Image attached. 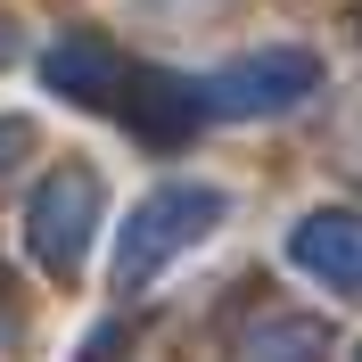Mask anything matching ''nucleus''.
Instances as JSON below:
<instances>
[{
	"mask_svg": "<svg viewBox=\"0 0 362 362\" xmlns=\"http://www.w3.org/2000/svg\"><path fill=\"white\" fill-rule=\"evenodd\" d=\"M223 214H230V198L214 189V181H165V189H148V198L132 206V223H124V247H115V288L124 296L148 288L173 255L206 247Z\"/></svg>",
	"mask_w": 362,
	"mask_h": 362,
	"instance_id": "f257e3e1",
	"label": "nucleus"
},
{
	"mask_svg": "<svg viewBox=\"0 0 362 362\" xmlns=\"http://www.w3.org/2000/svg\"><path fill=\"white\" fill-rule=\"evenodd\" d=\"M99 214H107L99 173H90V165H58V173L33 189V206H25V247H33V264H42L49 280H74L83 255H90V239H99Z\"/></svg>",
	"mask_w": 362,
	"mask_h": 362,
	"instance_id": "f03ea898",
	"label": "nucleus"
},
{
	"mask_svg": "<svg viewBox=\"0 0 362 362\" xmlns=\"http://www.w3.org/2000/svg\"><path fill=\"white\" fill-rule=\"evenodd\" d=\"M313 90H321V58H313V49H255V58H230L198 99H206V115L247 124V115H288V107H305Z\"/></svg>",
	"mask_w": 362,
	"mask_h": 362,
	"instance_id": "7ed1b4c3",
	"label": "nucleus"
},
{
	"mask_svg": "<svg viewBox=\"0 0 362 362\" xmlns=\"http://www.w3.org/2000/svg\"><path fill=\"white\" fill-rule=\"evenodd\" d=\"M115 115H124L140 140L173 148V140L198 132L206 99H198V83H181V74H165V66H132V74H124V99H115Z\"/></svg>",
	"mask_w": 362,
	"mask_h": 362,
	"instance_id": "20e7f679",
	"label": "nucleus"
},
{
	"mask_svg": "<svg viewBox=\"0 0 362 362\" xmlns=\"http://www.w3.org/2000/svg\"><path fill=\"white\" fill-rule=\"evenodd\" d=\"M288 264L313 272L321 288H338V296H362V214H346V206L305 214L288 230Z\"/></svg>",
	"mask_w": 362,
	"mask_h": 362,
	"instance_id": "39448f33",
	"label": "nucleus"
},
{
	"mask_svg": "<svg viewBox=\"0 0 362 362\" xmlns=\"http://www.w3.org/2000/svg\"><path fill=\"white\" fill-rule=\"evenodd\" d=\"M124 74H132V58L115 42H99V33H66V42L42 49V83L83 99V107H115L124 99Z\"/></svg>",
	"mask_w": 362,
	"mask_h": 362,
	"instance_id": "423d86ee",
	"label": "nucleus"
},
{
	"mask_svg": "<svg viewBox=\"0 0 362 362\" xmlns=\"http://www.w3.org/2000/svg\"><path fill=\"white\" fill-rule=\"evenodd\" d=\"M230 362H329V329L305 321V313H264L247 338H239Z\"/></svg>",
	"mask_w": 362,
	"mask_h": 362,
	"instance_id": "0eeeda50",
	"label": "nucleus"
},
{
	"mask_svg": "<svg viewBox=\"0 0 362 362\" xmlns=\"http://www.w3.org/2000/svg\"><path fill=\"white\" fill-rule=\"evenodd\" d=\"M25 148H33V124H25V115H0V181H8V165H17Z\"/></svg>",
	"mask_w": 362,
	"mask_h": 362,
	"instance_id": "6e6552de",
	"label": "nucleus"
},
{
	"mask_svg": "<svg viewBox=\"0 0 362 362\" xmlns=\"http://www.w3.org/2000/svg\"><path fill=\"white\" fill-rule=\"evenodd\" d=\"M0 329H8V272H0Z\"/></svg>",
	"mask_w": 362,
	"mask_h": 362,
	"instance_id": "1a4fd4ad",
	"label": "nucleus"
},
{
	"mask_svg": "<svg viewBox=\"0 0 362 362\" xmlns=\"http://www.w3.org/2000/svg\"><path fill=\"white\" fill-rule=\"evenodd\" d=\"M0 58H8V25H0Z\"/></svg>",
	"mask_w": 362,
	"mask_h": 362,
	"instance_id": "9d476101",
	"label": "nucleus"
},
{
	"mask_svg": "<svg viewBox=\"0 0 362 362\" xmlns=\"http://www.w3.org/2000/svg\"><path fill=\"white\" fill-rule=\"evenodd\" d=\"M354 362H362V354H354Z\"/></svg>",
	"mask_w": 362,
	"mask_h": 362,
	"instance_id": "9b49d317",
	"label": "nucleus"
}]
</instances>
